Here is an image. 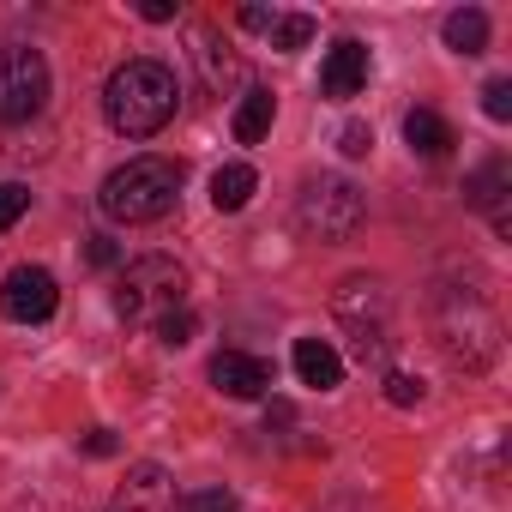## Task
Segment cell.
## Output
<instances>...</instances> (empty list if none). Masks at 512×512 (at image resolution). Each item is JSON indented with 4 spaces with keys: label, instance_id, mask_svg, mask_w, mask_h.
I'll return each mask as SVG.
<instances>
[{
    "label": "cell",
    "instance_id": "cell-1",
    "mask_svg": "<svg viewBox=\"0 0 512 512\" xmlns=\"http://www.w3.org/2000/svg\"><path fill=\"white\" fill-rule=\"evenodd\" d=\"M175 103H181V85H175V73L163 67V61H121L115 73H109V85H103V115H109V127L115 133H127V139H151V133H163L169 121H175Z\"/></svg>",
    "mask_w": 512,
    "mask_h": 512
},
{
    "label": "cell",
    "instance_id": "cell-2",
    "mask_svg": "<svg viewBox=\"0 0 512 512\" xmlns=\"http://www.w3.org/2000/svg\"><path fill=\"white\" fill-rule=\"evenodd\" d=\"M181 308H187V266L181 260H169V253H145V260L121 266V278H115V314L127 326L157 332Z\"/></svg>",
    "mask_w": 512,
    "mask_h": 512
},
{
    "label": "cell",
    "instance_id": "cell-3",
    "mask_svg": "<svg viewBox=\"0 0 512 512\" xmlns=\"http://www.w3.org/2000/svg\"><path fill=\"white\" fill-rule=\"evenodd\" d=\"M175 193H181V163L175 157H133L103 181L97 205H103L109 223H157L175 205Z\"/></svg>",
    "mask_w": 512,
    "mask_h": 512
},
{
    "label": "cell",
    "instance_id": "cell-4",
    "mask_svg": "<svg viewBox=\"0 0 512 512\" xmlns=\"http://www.w3.org/2000/svg\"><path fill=\"white\" fill-rule=\"evenodd\" d=\"M434 338H440L446 362L464 374H482L500 356V320L476 290H446L434 302Z\"/></svg>",
    "mask_w": 512,
    "mask_h": 512
},
{
    "label": "cell",
    "instance_id": "cell-5",
    "mask_svg": "<svg viewBox=\"0 0 512 512\" xmlns=\"http://www.w3.org/2000/svg\"><path fill=\"white\" fill-rule=\"evenodd\" d=\"M362 217H368V199L344 175H320L296 193V223L308 241H350L362 229Z\"/></svg>",
    "mask_w": 512,
    "mask_h": 512
},
{
    "label": "cell",
    "instance_id": "cell-6",
    "mask_svg": "<svg viewBox=\"0 0 512 512\" xmlns=\"http://www.w3.org/2000/svg\"><path fill=\"white\" fill-rule=\"evenodd\" d=\"M43 103H49V61H43V49L7 43L0 49V121L25 127Z\"/></svg>",
    "mask_w": 512,
    "mask_h": 512
},
{
    "label": "cell",
    "instance_id": "cell-7",
    "mask_svg": "<svg viewBox=\"0 0 512 512\" xmlns=\"http://www.w3.org/2000/svg\"><path fill=\"white\" fill-rule=\"evenodd\" d=\"M338 320L356 338V356L386 368V284L380 278H344L338 284Z\"/></svg>",
    "mask_w": 512,
    "mask_h": 512
},
{
    "label": "cell",
    "instance_id": "cell-8",
    "mask_svg": "<svg viewBox=\"0 0 512 512\" xmlns=\"http://www.w3.org/2000/svg\"><path fill=\"white\" fill-rule=\"evenodd\" d=\"M464 205L482 211L494 235H512V163H506L500 151L482 157V163L470 169V181H464Z\"/></svg>",
    "mask_w": 512,
    "mask_h": 512
},
{
    "label": "cell",
    "instance_id": "cell-9",
    "mask_svg": "<svg viewBox=\"0 0 512 512\" xmlns=\"http://www.w3.org/2000/svg\"><path fill=\"white\" fill-rule=\"evenodd\" d=\"M55 302H61V290H55V278L43 266H19V272H7V284H0V314H7L13 326L49 320Z\"/></svg>",
    "mask_w": 512,
    "mask_h": 512
},
{
    "label": "cell",
    "instance_id": "cell-10",
    "mask_svg": "<svg viewBox=\"0 0 512 512\" xmlns=\"http://www.w3.org/2000/svg\"><path fill=\"white\" fill-rule=\"evenodd\" d=\"M175 476L163 470V464H127V482L115 488V500H109V512H175Z\"/></svg>",
    "mask_w": 512,
    "mask_h": 512
},
{
    "label": "cell",
    "instance_id": "cell-11",
    "mask_svg": "<svg viewBox=\"0 0 512 512\" xmlns=\"http://www.w3.org/2000/svg\"><path fill=\"white\" fill-rule=\"evenodd\" d=\"M211 386L223 398H266L272 392V362L247 356V350H217L211 356Z\"/></svg>",
    "mask_w": 512,
    "mask_h": 512
},
{
    "label": "cell",
    "instance_id": "cell-12",
    "mask_svg": "<svg viewBox=\"0 0 512 512\" xmlns=\"http://www.w3.org/2000/svg\"><path fill=\"white\" fill-rule=\"evenodd\" d=\"M193 67H199V79H205V91H211V97H229V91L247 79L241 55H235L229 43H217V31H211V25H193Z\"/></svg>",
    "mask_w": 512,
    "mask_h": 512
},
{
    "label": "cell",
    "instance_id": "cell-13",
    "mask_svg": "<svg viewBox=\"0 0 512 512\" xmlns=\"http://www.w3.org/2000/svg\"><path fill=\"white\" fill-rule=\"evenodd\" d=\"M362 85H368V49H362V43H338V49L326 55V67H320V91H326L332 103H350Z\"/></svg>",
    "mask_w": 512,
    "mask_h": 512
},
{
    "label": "cell",
    "instance_id": "cell-14",
    "mask_svg": "<svg viewBox=\"0 0 512 512\" xmlns=\"http://www.w3.org/2000/svg\"><path fill=\"white\" fill-rule=\"evenodd\" d=\"M296 374H302V386L332 392V386L344 380V356H338L326 338H296Z\"/></svg>",
    "mask_w": 512,
    "mask_h": 512
},
{
    "label": "cell",
    "instance_id": "cell-15",
    "mask_svg": "<svg viewBox=\"0 0 512 512\" xmlns=\"http://www.w3.org/2000/svg\"><path fill=\"white\" fill-rule=\"evenodd\" d=\"M404 139H410V151H422V157H446V151L458 145V133L446 127V115H434V109H410V115H404Z\"/></svg>",
    "mask_w": 512,
    "mask_h": 512
},
{
    "label": "cell",
    "instance_id": "cell-16",
    "mask_svg": "<svg viewBox=\"0 0 512 512\" xmlns=\"http://www.w3.org/2000/svg\"><path fill=\"white\" fill-rule=\"evenodd\" d=\"M440 37H446V49H452V55H482V49H488V13L458 7V13H446Z\"/></svg>",
    "mask_w": 512,
    "mask_h": 512
},
{
    "label": "cell",
    "instance_id": "cell-17",
    "mask_svg": "<svg viewBox=\"0 0 512 512\" xmlns=\"http://www.w3.org/2000/svg\"><path fill=\"white\" fill-rule=\"evenodd\" d=\"M272 115H278V97H272V91H247L241 109H235V139H241V145H260V139L272 133Z\"/></svg>",
    "mask_w": 512,
    "mask_h": 512
},
{
    "label": "cell",
    "instance_id": "cell-18",
    "mask_svg": "<svg viewBox=\"0 0 512 512\" xmlns=\"http://www.w3.org/2000/svg\"><path fill=\"white\" fill-rule=\"evenodd\" d=\"M253 187H260V175H253L247 163H223V169L211 175V205H217V211H241V205L253 199Z\"/></svg>",
    "mask_w": 512,
    "mask_h": 512
},
{
    "label": "cell",
    "instance_id": "cell-19",
    "mask_svg": "<svg viewBox=\"0 0 512 512\" xmlns=\"http://www.w3.org/2000/svg\"><path fill=\"white\" fill-rule=\"evenodd\" d=\"M308 43H314V19H308V13H284V19L272 25V49L296 55V49H308Z\"/></svg>",
    "mask_w": 512,
    "mask_h": 512
},
{
    "label": "cell",
    "instance_id": "cell-20",
    "mask_svg": "<svg viewBox=\"0 0 512 512\" xmlns=\"http://www.w3.org/2000/svg\"><path fill=\"white\" fill-rule=\"evenodd\" d=\"M175 512H241V500L229 488H193V494L175 500Z\"/></svg>",
    "mask_w": 512,
    "mask_h": 512
},
{
    "label": "cell",
    "instance_id": "cell-21",
    "mask_svg": "<svg viewBox=\"0 0 512 512\" xmlns=\"http://www.w3.org/2000/svg\"><path fill=\"white\" fill-rule=\"evenodd\" d=\"M31 211V187H19V181H0V235H7L19 217Z\"/></svg>",
    "mask_w": 512,
    "mask_h": 512
},
{
    "label": "cell",
    "instance_id": "cell-22",
    "mask_svg": "<svg viewBox=\"0 0 512 512\" xmlns=\"http://www.w3.org/2000/svg\"><path fill=\"white\" fill-rule=\"evenodd\" d=\"M482 115L488 121H512V79H488L482 85Z\"/></svg>",
    "mask_w": 512,
    "mask_h": 512
},
{
    "label": "cell",
    "instance_id": "cell-23",
    "mask_svg": "<svg viewBox=\"0 0 512 512\" xmlns=\"http://www.w3.org/2000/svg\"><path fill=\"white\" fill-rule=\"evenodd\" d=\"M338 151H344V157H368V151H374V127H368V121H344Z\"/></svg>",
    "mask_w": 512,
    "mask_h": 512
},
{
    "label": "cell",
    "instance_id": "cell-24",
    "mask_svg": "<svg viewBox=\"0 0 512 512\" xmlns=\"http://www.w3.org/2000/svg\"><path fill=\"white\" fill-rule=\"evenodd\" d=\"M386 404H398V410L422 404V380L416 374H386Z\"/></svg>",
    "mask_w": 512,
    "mask_h": 512
},
{
    "label": "cell",
    "instance_id": "cell-25",
    "mask_svg": "<svg viewBox=\"0 0 512 512\" xmlns=\"http://www.w3.org/2000/svg\"><path fill=\"white\" fill-rule=\"evenodd\" d=\"M157 338H163V344H169V350H181V344H187V338H193V308H181V314H169V320H163V326H157Z\"/></svg>",
    "mask_w": 512,
    "mask_h": 512
},
{
    "label": "cell",
    "instance_id": "cell-26",
    "mask_svg": "<svg viewBox=\"0 0 512 512\" xmlns=\"http://www.w3.org/2000/svg\"><path fill=\"white\" fill-rule=\"evenodd\" d=\"M85 260H91V266H97V272H109V266H115V260H121V247H115V241H109V235H91V241H85Z\"/></svg>",
    "mask_w": 512,
    "mask_h": 512
},
{
    "label": "cell",
    "instance_id": "cell-27",
    "mask_svg": "<svg viewBox=\"0 0 512 512\" xmlns=\"http://www.w3.org/2000/svg\"><path fill=\"white\" fill-rule=\"evenodd\" d=\"M79 446H85V452H91V458H115V452H121V440H115V434H109V428H91V434H85V440H79Z\"/></svg>",
    "mask_w": 512,
    "mask_h": 512
},
{
    "label": "cell",
    "instance_id": "cell-28",
    "mask_svg": "<svg viewBox=\"0 0 512 512\" xmlns=\"http://www.w3.org/2000/svg\"><path fill=\"white\" fill-rule=\"evenodd\" d=\"M235 25H241V31H272V25H278V13H272V7H241V13H235Z\"/></svg>",
    "mask_w": 512,
    "mask_h": 512
},
{
    "label": "cell",
    "instance_id": "cell-29",
    "mask_svg": "<svg viewBox=\"0 0 512 512\" xmlns=\"http://www.w3.org/2000/svg\"><path fill=\"white\" fill-rule=\"evenodd\" d=\"M139 19L145 25H169L175 19V0H139Z\"/></svg>",
    "mask_w": 512,
    "mask_h": 512
}]
</instances>
